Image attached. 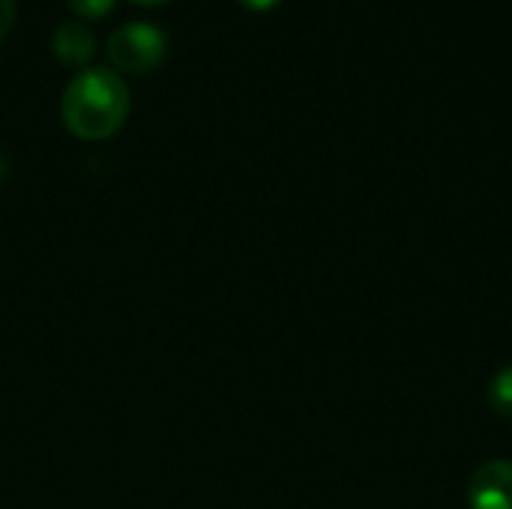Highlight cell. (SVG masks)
Segmentation results:
<instances>
[{"label":"cell","mask_w":512,"mask_h":509,"mask_svg":"<svg viewBox=\"0 0 512 509\" xmlns=\"http://www.w3.org/2000/svg\"><path fill=\"white\" fill-rule=\"evenodd\" d=\"M168 54V36L147 21L123 24L108 39V60L117 72L144 75L153 72Z\"/></svg>","instance_id":"obj_2"},{"label":"cell","mask_w":512,"mask_h":509,"mask_svg":"<svg viewBox=\"0 0 512 509\" xmlns=\"http://www.w3.org/2000/svg\"><path fill=\"white\" fill-rule=\"evenodd\" d=\"M12 21H15V0H0V42L12 30Z\"/></svg>","instance_id":"obj_7"},{"label":"cell","mask_w":512,"mask_h":509,"mask_svg":"<svg viewBox=\"0 0 512 509\" xmlns=\"http://www.w3.org/2000/svg\"><path fill=\"white\" fill-rule=\"evenodd\" d=\"M114 3L117 0H69L72 12L81 15V18H87V21H99V18L111 15Z\"/></svg>","instance_id":"obj_6"},{"label":"cell","mask_w":512,"mask_h":509,"mask_svg":"<svg viewBox=\"0 0 512 509\" xmlns=\"http://www.w3.org/2000/svg\"><path fill=\"white\" fill-rule=\"evenodd\" d=\"M237 3L246 6V9H252V12H267V9L279 6L282 0H237Z\"/></svg>","instance_id":"obj_8"},{"label":"cell","mask_w":512,"mask_h":509,"mask_svg":"<svg viewBox=\"0 0 512 509\" xmlns=\"http://www.w3.org/2000/svg\"><path fill=\"white\" fill-rule=\"evenodd\" d=\"M54 57L69 66V69H87L96 57V36L87 24L81 21H66L54 30Z\"/></svg>","instance_id":"obj_4"},{"label":"cell","mask_w":512,"mask_h":509,"mask_svg":"<svg viewBox=\"0 0 512 509\" xmlns=\"http://www.w3.org/2000/svg\"><path fill=\"white\" fill-rule=\"evenodd\" d=\"M129 114V87L120 72L108 66L81 69L63 90L60 117L63 126L81 141L111 138Z\"/></svg>","instance_id":"obj_1"},{"label":"cell","mask_w":512,"mask_h":509,"mask_svg":"<svg viewBox=\"0 0 512 509\" xmlns=\"http://www.w3.org/2000/svg\"><path fill=\"white\" fill-rule=\"evenodd\" d=\"M132 3H138V6H159V3H165V0H132Z\"/></svg>","instance_id":"obj_9"},{"label":"cell","mask_w":512,"mask_h":509,"mask_svg":"<svg viewBox=\"0 0 512 509\" xmlns=\"http://www.w3.org/2000/svg\"><path fill=\"white\" fill-rule=\"evenodd\" d=\"M471 509H512V462L492 459L477 468L468 483Z\"/></svg>","instance_id":"obj_3"},{"label":"cell","mask_w":512,"mask_h":509,"mask_svg":"<svg viewBox=\"0 0 512 509\" xmlns=\"http://www.w3.org/2000/svg\"><path fill=\"white\" fill-rule=\"evenodd\" d=\"M489 408L504 417V420H512V366L501 369L492 384H489Z\"/></svg>","instance_id":"obj_5"}]
</instances>
